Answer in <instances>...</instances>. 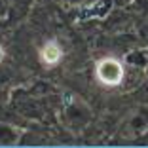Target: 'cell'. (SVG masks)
<instances>
[{"label": "cell", "mask_w": 148, "mask_h": 148, "mask_svg": "<svg viewBox=\"0 0 148 148\" xmlns=\"http://www.w3.org/2000/svg\"><path fill=\"white\" fill-rule=\"evenodd\" d=\"M4 59V49H2V46H0V61Z\"/></svg>", "instance_id": "3"}, {"label": "cell", "mask_w": 148, "mask_h": 148, "mask_svg": "<svg viewBox=\"0 0 148 148\" xmlns=\"http://www.w3.org/2000/svg\"><path fill=\"white\" fill-rule=\"evenodd\" d=\"M97 78L105 86H120L123 80V66L122 63L114 59V57H106L97 65Z\"/></svg>", "instance_id": "1"}, {"label": "cell", "mask_w": 148, "mask_h": 148, "mask_svg": "<svg viewBox=\"0 0 148 148\" xmlns=\"http://www.w3.org/2000/svg\"><path fill=\"white\" fill-rule=\"evenodd\" d=\"M61 57H63V51H61V48L57 46L55 40H51V42H48V44H44L42 51H40V59H42L44 65L53 66V65H57V63L61 61Z\"/></svg>", "instance_id": "2"}]
</instances>
